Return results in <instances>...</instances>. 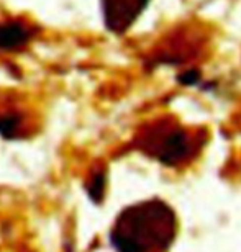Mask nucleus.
Listing matches in <instances>:
<instances>
[{"instance_id": "nucleus-4", "label": "nucleus", "mask_w": 241, "mask_h": 252, "mask_svg": "<svg viewBox=\"0 0 241 252\" xmlns=\"http://www.w3.org/2000/svg\"><path fill=\"white\" fill-rule=\"evenodd\" d=\"M38 30L23 20L0 22V51H15L30 43Z\"/></svg>"}, {"instance_id": "nucleus-1", "label": "nucleus", "mask_w": 241, "mask_h": 252, "mask_svg": "<svg viewBox=\"0 0 241 252\" xmlns=\"http://www.w3.org/2000/svg\"><path fill=\"white\" fill-rule=\"evenodd\" d=\"M177 234L174 210L161 200H148L128 206L112 229L117 252H166Z\"/></svg>"}, {"instance_id": "nucleus-5", "label": "nucleus", "mask_w": 241, "mask_h": 252, "mask_svg": "<svg viewBox=\"0 0 241 252\" xmlns=\"http://www.w3.org/2000/svg\"><path fill=\"white\" fill-rule=\"evenodd\" d=\"M22 118L18 113L15 112H7L0 115V134H3L5 138H13L17 136L18 129L22 128Z\"/></svg>"}, {"instance_id": "nucleus-7", "label": "nucleus", "mask_w": 241, "mask_h": 252, "mask_svg": "<svg viewBox=\"0 0 241 252\" xmlns=\"http://www.w3.org/2000/svg\"><path fill=\"white\" fill-rule=\"evenodd\" d=\"M199 80H200V72L197 69H189L177 75V82L182 85H195L199 84Z\"/></svg>"}, {"instance_id": "nucleus-2", "label": "nucleus", "mask_w": 241, "mask_h": 252, "mask_svg": "<svg viewBox=\"0 0 241 252\" xmlns=\"http://www.w3.org/2000/svg\"><path fill=\"white\" fill-rule=\"evenodd\" d=\"M148 3L149 0H100L105 28L115 34L127 33Z\"/></svg>"}, {"instance_id": "nucleus-3", "label": "nucleus", "mask_w": 241, "mask_h": 252, "mask_svg": "<svg viewBox=\"0 0 241 252\" xmlns=\"http://www.w3.org/2000/svg\"><path fill=\"white\" fill-rule=\"evenodd\" d=\"M192 153L190 136L182 128L168 129L166 134L159 136V141L154 146V156L166 165H177L185 160Z\"/></svg>"}, {"instance_id": "nucleus-6", "label": "nucleus", "mask_w": 241, "mask_h": 252, "mask_svg": "<svg viewBox=\"0 0 241 252\" xmlns=\"http://www.w3.org/2000/svg\"><path fill=\"white\" fill-rule=\"evenodd\" d=\"M89 195L92 196L94 201H100L103 196V190H105V175L102 172L95 174L92 180H90V185H89Z\"/></svg>"}]
</instances>
